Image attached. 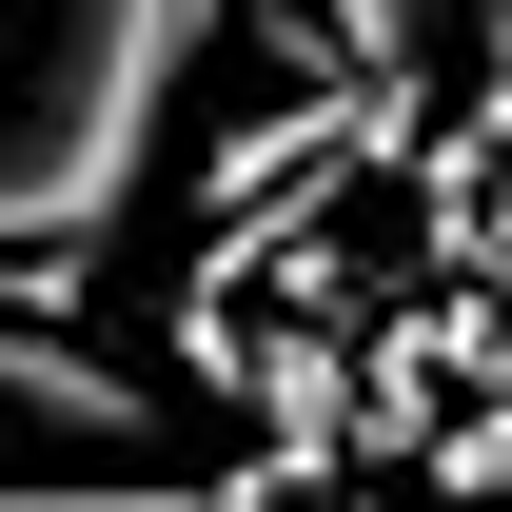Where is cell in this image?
<instances>
[{"instance_id":"cell-3","label":"cell","mask_w":512,"mask_h":512,"mask_svg":"<svg viewBox=\"0 0 512 512\" xmlns=\"http://www.w3.org/2000/svg\"><path fill=\"white\" fill-rule=\"evenodd\" d=\"M0 512H237V493H138V473H60L40 493V473H0Z\"/></svg>"},{"instance_id":"cell-4","label":"cell","mask_w":512,"mask_h":512,"mask_svg":"<svg viewBox=\"0 0 512 512\" xmlns=\"http://www.w3.org/2000/svg\"><path fill=\"white\" fill-rule=\"evenodd\" d=\"M316 40H335V60H375V79H394L414 40H434V0H316Z\"/></svg>"},{"instance_id":"cell-2","label":"cell","mask_w":512,"mask_h":512,"mask_svg":"<svg viewBox=\"0 0 512 512\" xmlns=\"http://www.w3.org/2000/svg\"><path fill=\"white\" fill-rule=\"evenodd\" d=\"M0 434H79V453H158V394L119 355H79L60 316H0Z\"/></svg>"},{"instance_id":"cell-1","label":"cell","mask_w":512,"mask_h":512,"mask_svg":"<svg viewBox=\"0 0 512 512\" xmlns=\"http://www.w3.org/2000/svg\"><path fill=\"white\" fill-rule=\"evenodd\" d=\"M217 20L237 0H60L20 40V79H0V316H79V276L138 217L158 119H178Z\"/></svg>"}]
</instances>
